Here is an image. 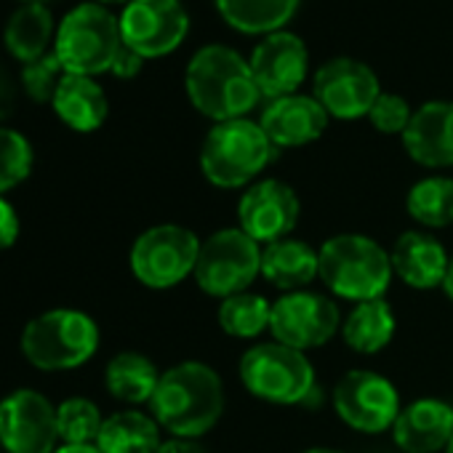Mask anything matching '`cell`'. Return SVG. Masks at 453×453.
<instances>
[{
    "label": "cell",
    "instance_id": "cell-1",
    "mask_svg": "<svg viewBox=\"0 0 453 453\" xmlns=\"http://www.w3.org/2000/svg\"><path fill=\"white\" fill-rule=\"evenodd\" d=\"M226 405L221 376L200 360H184L160 373L157 389L150 400L160 429L173 437L197 440L211 432Z\"/></svg>",
    "mask_w": 453,
    "mask_h": 453
},
{
    "label": "cell",
    "instance_id": "cell-2",
    "mask_svg": "<svg viewBox=\"0 0 453 453\" xmlns=\"http://www.w3.org/2000/svg\"><path fill=\"white\" fill-rule=\"evenodd\" d=\"M184 88L192 107L216 123L246 118L262 99L249 59L221 43L195 51L184 73Z\"/></svg>",
    "mask_w": 453,
    "mask_h": 453
},
{
    "label": "cell",
    "instance_id": "cell-3",
    "mask_svg": "<svg viewBox=\"0 0 453 453\" xmlns=\"http://www.w3.org/2000/svg\"><path fill=\"white\" fill-rule=\"evenodd\" d=\"M320 270L318 278L326 288L347 302H371L384 299L392 283V257L389 251L368 235L344 233L328 238L320 251Z\"/></svg>",
    "mask_w": 453,
    "mask_h": 453
},
{
    "label": "cell",
    "instance_id": "cell-4",
    "mask_svg": "<svg viewBox=\"0 0 453 453\" xmlns=\"http://www.w3.org/2000/svg\"><path fill=\"white\" fill-rule=\"evenodd\" d=\"M275 144L262 126L249 118L213 123L200 147V171L219 189L251 187L273 163Z\"/></svg>",
    "mask_w": 453,
    "mask_h": 453
},
{
    "label": "cell",
    "instance_id": "cell-5",
    "mask_svg": "<svg viewBox=\"0 0 453 453\" xmlns=\"http://www.w3.org/2000/svg\"><path fill=\"white\" fill-rule=\"evenodd\" d=\"M99 326L91 315L70 307L49 310L33 318L22 331L25 360L46 373L75 371L99 349Z\"/></svg>",
    "mask_w": 453,
    "mask_h": 453
},
{
    "label": "cell",
    "instance_id": "cell-6",
    "mask_svg": "<svg viewBox=\"0 0 453 453\" xmlns=\"http://www.w3.org/2000/svg\"><path fill=\"white\" fill-rule=\"evenodd\" d=\"M120 49V19L94 0L70 9L57 25L54 54L70 75L96 78L102 73H110Z\"/></svg>",
    "mask_w": 453,
    "mask_h": 453
},
{
    "label": "cell",
    "instance_id": "cell-7",
    "mask_svg": "<svg viewBox=\"0 0 453 453\" xmlns=\"http://www.w3.org/2000/svg\"><path fill=\"white\" fill-rule=\"evenodd\" d=\"M243 387L273 405H299L315 392V368L310 357L280 342H265L241 357Z\"/></svg>",
    "mask_w": 453,
    "mask_h": 453
},
{
    "label": "cell",
    "instance_id": "cell-8",
    "mask_svg": "<svg viewBox=\"0 0 453 453\" xmlns=\"http://www.w3.org/2000/svg\"><path fill=\"white\" fill-rule=\"evenodd\" d=\"M259 275L262 249L241 226H224L203 241L195 267V283L203 294L224 302L249 291Z\"/></svg>",
    "mask_w": 453,
    "mask_h": 453
},
{
    "label": "cell",
    "instance_id": "cell-9",
    "mask_svg": "<svg viewBox=\"0 0 453 453\" xmlns=\"http://www.w3.org/2000/svg\"><path fill=\"white\" fill-rule=\"evenodd\" d=\"M200 246L197 235L181 224H155L134 241L128 265L142 286L168 291L195 275Z\"/></svg>",
    "mask_w": 453,
    "mask_h": 453
},
{
    "label": "cell",
    "instance_id": "cell-10",
    "mask_svg": "<svg viewBox=\"0 0 453 453\" xmlns=\"http://www.w3.org/2000/svg\"><path fill=\"white\" fill-rule=\"evenodd\" d=\"M400 395L395 384L376 373L355 368L344 373L334 387V411L355 432L381 434L395 426L400 413Z\"/></svg>",
    "mask_w": 453,
    "mask_h": 453
},
{
    "label": "cell",
    "instance_id": "cell-11",
    "mask_svg": "<svg viewBox=\"0 0 453 453\" xmlns=\"http://www.w3.org/2000/svg\"><path fill=\"white\" fill-rule=\"evenodd\" d=\"M270 331L291 349H318L342 331V312L334 299L315 291L283 294L273 304Z\"/></svg>",
    "mask_w": 453,
    "mask_h": 453
},
{
    "label": "cell",
    "instance_id": "cell-12",
    "mask_svg": "<svg viewBox=\"0 0 453 453\" xmlns=\"http://www.w3.org/2000/svg\"><path fill=\"white\" fill-rule=\"evenodd\" d=\"M57 442V405L43 392L14 389L0 400V448L6 453H54Z\"/></svg>",
    "mask_w": 453,
    "mask_h": 453
},
{
    "label": "cell",
    "instance_id": "cell-13",
    "mask_svg": "<svg viewBox=\"0 0 453 453\" xmlns=\"http://www.w3.org/2000/svg\"><path fill=\"white\" fill-rule=\"evenodd\" d=\"M118 19L123 43L144 59L176 51L189 30V17L179 0H131Z\"/></svg>",
    "mask_w": 453,
    "mask_h": 453
},
{
    "label": "cell",
    "instance_id": "cell-14",
    "mask_svg": "<svg viewBox=\"0 0 453 453\" xmlns=\"http://www.w3.org/2000/svg\"><path fill=\"white\" fill-rule=\"evenodd\" d=\"M381 86L376 73L352 57H336L326 62L312 81V96L323 104L328 118L357 120L371 112Z\"/></svg>",
    "mask_w": 453,
    "mask_h": 453
},
{
    "label": "cell",
    "instance_id": "cell-15",
    "mask_svg": "<svg viewBox=\"0 0 453 453\" xmlns=\"http://www.w3.org/2000/svg\"><path fill=\"white\" fill-rule=\"evenodd\" d=\"M302 203L291 184L280 179H259L254 181L238 203L241 230L254 238L259 246H270L294 233L299 221Z\"/></svg>",
    "mask_w": 453,
    "mask_h": 453
},
{
    "label": "cell",
    "instance_id": "cell-16",
    "mask_svg": "<svg viewBox=\"0 0 453 453\" xmlns=\"http://www.w3.org/2000/svg\"><path fill=\"white\" fill-rule=\"evenodd\" d=\"M251 73L265 99H280L288 94H299V86L307 78L310 51L304 41L288 30L270 33L251 51Z\"/></svg>",
    "mask_w": 453,
    "mask_h": 453
},
{
    "label": "cell",
    "instance_id": "cell-17",
    "mask_svg": "<svg viewBox=\"0 0 453 453\" xmlns=\"http://www.w3.org/2000/svg\"><path fill=\"white\" fill-rule=\"evenodd\" d=\"M262 131L275 144V150H291L312 144L328 128V112L315 96L288 94L267 102L259 118Z\"/></svg>",
    "mask_w": 453,
    "mask_h": 453
},
{
    "label": "cell",
    "instance_id": "cell-18",
    "mask_svg": "<svg viewBox=\"0 0 453 453\" xmlns=\"http://www.w3.org/2000/svg\"><path fill=\"white\" fill-rule=\"evenodd\" d=\"M392 437L403 453L445 450L453 437V408L437 397H418L400 408Z\"/></svg>",
    "mask_w": 453,
    "mask_h": 453
},
{
    "label": "cell",
    "instance_id": "cell-19",
    "mask_svg": "<svg viewBox=\"0 0 453 453\" xmlns=\"http://www.w3.org/2000/svg\"><path fill=\"white\" fill-rule=\"evenodd\" d=\"M403 147L424 168L453 165V102H426L413 110L403 131Z\"/></svg>",
    "mask_w": 453,
    "mask_h": 453
},
{
    "label": "cell",
    "instance_id": "cell-20",
    "mask_svg": "<svg viewBox=\"0 0 453 453\" xmlns=\"http://www.w3.org/2000/svg\"><path fill=\"white\" fill-rule=\"evenodd\" d=\"M389 257H392L395 275L408 288H416V291L442 288L448 267H450V257L445 246L429 233H418V230L403 233L395 241Z\"/></svg>",
    "mask_w": 453,
    "mask_h": 453
},
{
    "label": "cell",
    "instance_id": "cell-21",
    "mask_svg": "<svg viewBox=\"0 0 453 453\" xmlns=\"http://www.w3.org/2000/svg\"><path fill=\"white\" fill-rule=\"evenodd\" d=\"M51 107L57 118L78 134L99 131L110 115V102L104 88L88 75H70V73H65L51 99Z\"/></svg>",
    "mask_w": 453,
    "mask_h": 453
},
{
    "label": "cell",
    "instance_id": "cell-22",
    "mask_svg": "<svg viewBox=\"0 0 453 453\" xmlns=\"http://www.w3.org/2000/svg\"><path fill=\"white\" fill-rule=\"evenodd\" d=\"M54 41L57 22L46 4H19V9L6 19L4 46L19 65H30L54 51Z\"/></svg>",
    "mask_w": 453,
    "mask_h": 453
},
{
    "label": "cell",
    "instance_id": "cell-23",
    "mask_svg": "<svg viewBox=\"0 0 453 453\" xmlns=\"http://www.w3.org/2000/svg\"><path fill=\"white\" fill-rule=\"evenodd\" d=\"M318 270L320 259L310 243L283 238L262 249V278L286 294L304 291L318 278Z\"/></svg>",
    "mask_w": 453,
    "mask_h": 453
},
{
    "label": "cell",
    "instance_id": "cell-24",
    "mask_svg": "<svg viewBox=\"0 0 453 453\" xmlns=\"http://www.w3.org/2000/svg\"><path fill=\"white\" fill-rule=\"evenodd\" d=\"M395 312L384 299L360 302L352 307V312L342 323V339L344 344L357 355H376L387 349L395 339Z\"/></svg>",
    "mask_w": 453,
    "mask_h": 453
},
{
    "label": "cell",
    "instance_id": "cell-25",
    "mask_svg": "<svg viewBox=\"0 0 453 453\" xmlns=\"http://www.w3.org/2000/svg\"><path fill=\"white\" fill-rule=\"evenodd\" d=\"M160 442V424L155 416L134 408L107 416L96 437L102 453H155Z\"/></svg>",
    "mask_w": 453,
    "mask_h": 453
},
{
    "label": "cell",
    "instance_id": "cell-26",
    "mask_svg": "<svg viewBox=\"0 0 453 453\" xmlns=\"http://www.w3.org/2000/svg\"><path fill=\"white\" fill-rule=\"evenodd\" d=\"M157 381H160L157 365L142 352H118L104 368L107 392L126 405L150 403L157 389Z\"/></svg>",
    "mask_w": 453,
    "mask_h": 453
},
{
    "label": "cell",
    "instance_id": "cell-27",
    "mask_svg": "<svg viewBox=\"0 0 453 453\" xmlns=\"http://www.w3.org/2000/svg\"><path fill=\"white\" fill-rule=\"evenodd\" d=\"M302 0H216L221 19L249 35H270L283 30Z\"/></svg>",
    "mask_w": 453,
    "mask_h": 453
},
{
    "label": "cell",
    "instance_id": "cell-28",
    "mask_svg": "<svg viewBox=\"0 0 453 453\" xmlns=\"http://www.w3.org/2000/svg\"><path fill=\"white\" fill-rule=\"evenodd\" d=\"M405 208L426 230H445L453 224V179L426 176L408 189Z\"/></svg>",
    "mask_w": 453,
    "mask_h": 453
},
{
    "label": "cell",
    "instance_id": "cell-29",
    "mask_svg": "<svg viewBox=\"0 0 453 453\" xmlns=\"http://www.w3.org/2000/svg\"><path fill=\"white\" fill-rule=\"evenodd\" d=\"M219 326L233 339H257L259 334L270 331L273 304L259 294H235L219 304Z\"/></svg>",
    "mask_w": 453,
    "mask_h": 453
},
{
    "label": "cell",
    "instance_id": "cell-30",
    "mask_svg": "<svg viewBox=\"0 0 453 453\" xmlns=\"http://www.w3.org/2000/svg\"><path fill=\"white\" fill-rule=\"evenodd\" d=\"M104 416L88 397H67L57 405V426L62 445H94Z\"/></svg>",
    "mask_w": 453,
    "mask_h": 453
},
{
    "label": "cell",
    "instance_id": "cell-31",
    "mask_svg": "<svg viewBox=\"0 0 453 453\" xmlns=\"http://www.w3.org/2000/svg\"><path fill=\"white\" fill-rule=\"evenodd\" d=\"M33 144L17 128L0 126V195L19 187L33 171Z\"/></svg>",
    "mask_w": 453,
    "mask_h": 453
},
{
    "label": "cell",
    "instance_id": "cell-32",
    "mask_svg": "<svg viewBox=\"0 0 453 453\" xmlns=\"http://www.w3.org/2000/svg\"><path fill=\"white\" fill-rule=\"evenodd\" d=\"M62 78H65V67H62L59 57L54 51H49L46 57H41L30 65H22L19 86L27 94V99H33L38 104H51Z\"/></svg>",
    "mask_w": 453,
    "mask_h": 453
},
{
    "label": "cell",
    "instance_id": "cell-33",
    "mask_svg": "<svg viewBox=\"0 0 453 453\" xmlns=\"http://www.w3.org/2000/svg\"><path fill=\"white\" fill-rule=\"evenodd\" d=\"M411 118H413L411 104L400 94H387V91L379 94V99L373 102V107L368 112V120H371V126L376 131H381V134H400V136L408 128Z\"/></svg>",
    "mask_w": 453,
    "mask_h": 453
},
{
    "label": "cell",
    "instance_id": "cell-34",
    "mask_svg": "<svg viewBox=\"0 0 453 453\" xmlns=\"http://www.w3.org/2000/svg\"><path fill=\"white\" fill-rule=\"evenodd\" d=\"M17 241H19V213L4 195H0V251L12 249Z\"/></svg>",
    "mask_w": 453,
    "mask_h": 453
},
{
    "label": "cell",
    "instance_id": "cell-35",
    "mask_svg": "<svg viewBox=\"0 0 453 453\" xmlns=\"http://www.w3.org/2000/svg\"><path fill=\"white\" fill-rule=\"evenodd\" d=\"M144 62H147L144 57H139L134 49H128V46L123 43V49L118 51V57H115L112 67H110V73H112L115 78H120V81H131V78H136V75L142 73Z\"/></svg>",
    "mask_w": 453,
    "mask_h": 453
},
{
    "label": "cell",
    "instance_id": "cell-36",
    "mask_svg": "<svg viewBox=\"0 0 453 453\" xmlns=\"http://www.w3.org/2000/svg\"><path fill=\"white\" fill-rule=\"evenodd\" d=\"M17 104V86L9 75V70L0 65V118H9Z\"/></svg>",
    "mask_w": 453,
    "mask_h": 453
},
{
    "label": "cell",
    "instance_id": "cell-37",
    "mask_svg": "<svg viewBox=\"0 0 453 453\" xmlns=\"http://www.w3.org/2000/svg\"><path fill=\"white\" fill-rule=\"evenodd\" d=\"M155 453H205V448L197 440H184V437H171L163 440Z\"/></svg>",
    "mask_w": 453,
    "mask_h": 453
},
{
    "label": "cell",
    "instance_id": "cell-38",
    "mask_svg": "<svg viewBox=\"0 0 453 453\" xmlns=\"http://www.w3.org/2000/svg\"><path fill=\"white\" fill-rule=\"evenodd\" d=\"M54 453H102V450L94 442V445H59Z\"/></svg>",
    "mask_w": 453,
    "mask_h": 453
},
{
    "label": "cell",
    "instance_id": "cell-39",
    "mask_svg": "<svg viewBox=\"0 0 453 453\" xmlns=\"http://www.w3.org/2000/svg\"><path fill=\"white\" fill-rule=\"evenodd\" d=\"M442 291H445V296H448V299L453 302V259H450V267H448V275H445Z\"/></svg>",
    "mask_w": 453,
    "mask_h": 453
},
{
    "label": "cell",
    "instance_id": "cell-40",
    "mask_svg": "<svg viewBox=\"0 0 453 453\" xmlns=\"http://www.w3.org/2000/svg\"><path fill=\"white\" fill-rule=\"evenodd\" d=\"M94 4H99V6H128L131 0H94Z\"/></svg>",
    "mask_w": 453,
    "mask_h": 453
},
{
    "label": "cell",
    "instance_id": "cell-41",
    "mask_svg": "<svg viewBox=\"0 0 453 453\" xmlns=\"http://www.w3.org/2000/svg\"><path fill=\"white\" fill-rule=\"evenodd\" d=\"M304 453H344V450H336V448H310Z\"/></svg>",
    "mask_w": 453,
    "mask_h": 453
},
{
    "label": "cell",
    "instance_id": "cell-42",
    "mask_svg": "<svg viewBox=\"0 0 453 453\" xmlns=\"http://www.w3.org/2000/svg\"><path fill=\"white\" fill-rule=\"evenodd\" d=\"M19 4H46L49 6V0H19Z\"/></svg>",
    "mask_w": 453,
    "mask_h": 453
},
{
    "label": "cell",
    "instance_id": "cell-43",
    "mask_svg": "<svg viewBox=\"0 0 453 453\" xmlns=\"http://www.w3.org/2000/svg\"><path fill=\"white\" fill-rule=\"evenodd\" d=\"M445 453H453V437H450V442H448V448H445Z\"/></svg>",
    "mask_w": 453,
    "mask_h": 453
},
{
    "label": "cell",
    "instance_id": "cell-44",
    "mask_svg": "<svg viewBox=\"0 0 453 453\" xmlns=\"http://www.w3.org/2000/svg\"><path fill=\"white\" fill-rule=\"evenodd\" d=\"M0 450H4V448H0Z\"/></svg>",
    "mask_w": 453,
    "mask_h": 453
}]
</instances>
